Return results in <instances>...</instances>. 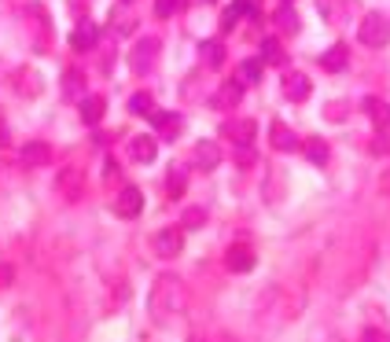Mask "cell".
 Wrapping results in <instances>:
<instances>
[{
    "mask_svg": "<svg viewBox=\"0 0 390 342\" xmlns=\"http://www.w3.org/2000/svg\"><path fill=\"white\" fill-rule=\"evenodd\" d=\"M147 309H151V320H173L181 309H184V284L177 276H159L155 287H151V298H147Z\"/></svg>",
    "mask_w": 390,
    "mask_h": 342,
    "instance_id": "1",
    "label": "cell"
},
{
    "mask_svg": "<svg viewBox=\"0 0 390 342\" xmlns=\"http://www.w3.org/2000/svg\"><path fill=\"white\" fill-rule=\"evenodd\" d=\"M357 37H361L364 48H383L390 41V18L379 15V11H368L361 18V26H357Z\"/></svg>",
    "mask_w": 390,
    "mask_h": 342,
    "instance_id": "2",
    "label": "cell"
},
{
    "mask_svg": "<svg viewBox=\"0 0 390 342\" xmlns=\"http://www.w3.org/2000/svg\"><path fill=\"white\" fill-rule=\"evenodd\" d=\"M56 188L67 203H78L85 196V169L81 166H63L56 173Z\"/></svg>",
    "mask_w": 390,
    "mask_h": 342,
    "instance_id": "3",
    "label": "cell"
},
{
    "mask_svg": "<svg viewBox=\"0 0 390 342\" xmlns=\"http://www.w3.org/2000/svg\"><path fill=\"white\" fill-rule=\"evenodd\" d=\"M155 59H159V37H140L129 52V67H133V74H147L155 67Z\"/></svg>",
    "mask_w": 390,
    "mask_h": 342,
    "instance_id": "4",
    "label": "cell"
},
{
    "mask_svg": "<svg viewBox=\"0 0 390 342\" xmlns=\"http://www.w3.org/2000/svg\"><path fill=\"white\" fill-rule=\"evenodd\" d=\"M151 247H155L159 258H177V254L184 250V228L169 225L162 232H155V240H151Z\"/></svg>",
    "mask_w": 390,
    "mask_h": 342,
    "instance_id": "5",
    "label": "cell"
},
{
    "mask_svg": "<svg viewBox=\"0 0 390 342\" xmlns=\"http://www.w3.org/2000/svg\"><path fill=\"white\" fill-rule=\"evenodd\" d=\"M140 210H144V191L140 188L129 184V188H122L115 196V213H118V218H137Z\"/></svg>",
    "mask_w": 390,
    "mask_h": 342,
    "instance_id": "6",
    "label": "cell"
},
{
    "mask_svg": "<svg viewBox=\"0 0 390 342\" xmlns=\"http://www.w3.org/2000/svg\"><path fill=\"white\" fill-rule=\"evenodd\" d=\"M254 133H258V125H254L251 118H228V122L221 125V137H232L240 147H251Z\"/></svg>",
    "mask_w": 390,
    "mask_h": 342,
    "instance_id": "7",
    "label": "cell"
},
{
    "mask_svg": "<svg viewBox=\"0 0 390 342\" xmlns=\"http://www.w3.org/2000/svg\"><path fill=\"white\" fill-rule=\"evenodd\" d=\"M151 118H155V133L162 140H177L181 129H184V118L177 111H159V114H151Z\"/></svg>",
    "mask_w": 390,
    "mask_h": 342,
    "instance_id": "8",
    "label": "cell"
},
{
    "mask_svg": "<svg viewBox=\"0 0 390 342\" xmlns=\"http://www.w3.org/2000/svg\"><path fill=\"white\" fill-rule=\"evenodd\" d=\"M19 159H23V166H33V169L52 166V147H48L45 140H30L23 151H19Z\"/></svg>",
    "mask_w": 390,
    "mask_h": 342,
    "instance_id": "9",
    "label": "cell"
},
{
    "mask_svg": "<svg viewBox=\"0 0 390 342\" xmlns=\"http://www.w3.org/2000/svg\"><path fill=\"white\" fill-rule=\"evenodd\" d=\"M225 265H228V272H251V269H254V250H251L247 243H236V247H228V254H225Z\"/></svg>",
    "mask_w": 390,
    "mask_h": 342,
    "instance_id": "10",
    "label": "cell"
},
{
    "mask_svg": "<svg viewBox=\"0 0 390 342\" xmlns=\"http://www.w3.org/2000/svg\"><path fill=\"white\" fill-rule=\"evenodd\" d=\"M191 162L199 166V169H206V173H210V169L221 162V147L214 144V140H199V144H195V151H191Z\"/></svg>",
    "mask_w": 390,
    "mask_h": 342,
    "instance_id": "11",
    "label": "cell"
},
{
    "mask_svg": "<svg viewBox=\"0 0 390 342\" xmlns=\"http://www.w3.org/2000/svg\"><path fill=\"white\" fill-rule=\"evenodd\" d=\"M96 41H100V30L89 23V18H81V23L74 26V33H70V48L89 52V48H96Z\"/></svg>",
    "mask_w": 390,
    "mask_h": 342,
    "instance_id": "12",
    "label": "cell"
},
{
    "mask_svg": "<svg viewBox=\"0 0 390 342\" xmlns=\"http://www.w3.org/2000/svg\"><path fill=\"white\" fill-rule=\"evenodd\" d=\"M313 92V85H310V78L306 74H298V70H291V74H284V96L288 100H295V103H302Z\"/></svg>",
    "mask_w": 390,
    "mask_h": 342,
    "instance_id": "13",
    "label": "cell"
},
{
    "mask_svg": "<svg viewBox=\"0 0 390 342\" xmlns=\"http://www.w3.org/2000/svg\"><path fill=\"white\" fill-rule=\"evenodd\" d=\"M240 100H243V85H240V81H225L221 89L210 96V103L218 107V111H228V107H236Z\"/></svg>",
    "mask_w": 390,
    "mask_h": 342,
    "instance_id": "14",
    "label": "cell"
},
{
    "mask_svg": "<svg viewBox=\"0 0 390 342\" xmlns=\"http://www.w3.org/2000/svg\"><path fill=\"white\" fill-rule=\"evenodd\" d=\"M269 137H273V147H276V151H298V147H302V140H298V137L288 129L284 122H273Z\"/></svg>",
    "mask_w": 390,
    "mask_h": 342,
    "instance_id": "15",
    "label": "cell"
},
{
    "mask_svg": "<svg viewBox=\"0 0 390 342\" xmlns=\"http://www.w3.org/2000/svg\"><path fill=\"white\" fill-rule=\"evenodd\" d=\"M155 151H159L155 137H133L129 140V155H133L137 162H155Z\"/></svg>",
    "mask_w": 390,
    "mask_h": 342,
    "instance_id": "16",
    "label": "cell"
},
{
    "mask_svg": "<svg viewBox=\"0 0 390 342\" xmlns=\"http://www.w3.org/2000/svg\"><path fill=\"white\" fill-rule=\"evenodd\" d=\"M103 111H107V100L103 96H85L81 100V122L85 125H96L103 118Z\"/></svg>",
    "mask_w": 390,
    "mask_h": 342,
    "instance_id": "17",
    "label": "cell"
},
{
    "mask_svg": "<svg viewBox=\"0 0 390 342\" xmlns=\"http://www.w3.org/2000/svg\"><path fill=\"white\" fill-rule=\"evenodd\" d=\"M262 70H265L262 59H243L240 70H236V81H240V85H258V81H262Z\"/></svg>",
    "mask_w": 390,
    "mask_h": 342,
    "instance_id": "18",
    "label": "cell"
},
{
    "mask_svg": "<svg viewBox=\"0 0 390 342\" xmlns=\"http://www.w3.org/2000/svg\"><path fill=\"white\" fill-rule=\"evenodd\" d=\"M346 63H350V52H346V45H332L328 52L320 55V67H324V70H346Z\"/></svg>",
    "mask_w": 390,
    "mask_h": 342,
    "instance_id": "19",
    "label": "cell"
},
{
    "mask_svg": "<svg viewBox=\"0 0 390 342\" xmlns=\"http://www.w3.org/2000/svg\"><path fill=\"white\" fill-rule=\"evenodd\" d=\"M63 96L67 100H85V74L81 70H67V78H63Z\"/></svg>",
    "mask_w": 390,
    "mask_h": 342,
    "instance_id": "20",
    "label": "cell"
},
{
    "mask_svg": "<svg viewBox=\"0 0 390 342\" xmlns=\"http://www.w3.org/2000/svg\"><path fill=\"white\" fill-rule=\"evenodd\" d=\"M199 55H203L206 67H221V63H225V45H221V41H203Z\"/></svg>",
    "mask_w": 390,
    "mask_h": 342,
    "instance_id": "21",
    "label": "cell"
},
{
    "mask_svg": "<svg viewBox=\"0 0 390 342\" xmlns=\"http://www.w3.org/2000/svg\"><path fill=\"white\" fill-rule=\"evenodd\" d=\"M302 151H306V159H310L313 166H324V162H328V144H324L320 137H310L306 144H302Z\"/></svg>",
    "mask_w": 390,
    "mask_h": 342,
    "instance_id": "22",
    "label": "cell"
},
{
    "mask_svg": "<svg viewBox=\"0 0 390 342\" xmlns=\"http://www.w3.org/2000/svg\"><path fill=\"white\" fill-rule=\"evenodd\" d=\"M262 63H273V67H284V59H288V52L280 48V41H262V55H258Z\"/></svg>",
    "mask_w": 390,
    "mask_h": 342,
    "instance_id": "23",
    "label": "cell"
},
{
    "mask_svg": "<svg viewBox=\"0 0 390 342\" xmlns=\"http://www.w3.org/2000/svg\"><path fill=\"white\" fill-rule=\"evenodd\" d=\"M184 184H188V173H184V166H173V169H169V177H166V188H169V196H173V199H181V196H184Z\"/></svg>",
    "mask_w": 390,
    "mask_h": 342,
    "instance_id": "24",
    "label": "cell"
},
{
    "mask_svg": "<svg viewBox=\"0 0 390 342\" xmlns=\"http://www.w3.org/2000/svg\"><path fill=\"white\" fill-rule=\"evenodd\" d=\"M361 107H364V114L372 118L376 125H383V122L390 118V111H386V103H383V100H376V96H368V100L361 103Z\"/></svg>",
    "mask_w": 390,
    "mask_h": 342,
    "instance_id": "25",
    "label": "cell"
},
{
    "mask_svg": "<svg viewBox=\"0 0 390 342\" xmlns=\"http://www.w3.org/2000/svg\"><path fill=\"white\" fill-rule=\"evenodd\" d=\"M129 111L133 114H155V100H151V92H133V100H129Z\"/></svg>",
    "mask_w": 390,
    "mask_h": 342,
    "instance_id": "26",
    "label": "cell"
},
{
    "mask_svg": "<svg viewBox=\"0 0 390 342\" xmlns=\"http://www.w3.org/2000/svg\"><path fill=\"white\" fill-rule=\"evenodd\" d=\"M276 26L284 30V33H295V30H298V15L291 11V4H284V8L276 11Z\"/></svg>",
    "mask_w": 390,
    "mask_h": 342,
    "instance_id": "27",
    "label": "cell"
},
{
    "mask_svg": "<svg viewBox=\"0 0 390 342\" xmlns=\"http://www.w3.org/2000/svg\"><path fill=\"white\" fill-rule=\"evenodd\" d=\"M181 225H184V228H203V225H206V210H203V206H188L184 218H181Z\"/></svg>",
    "mask_w": 390,
    "mask_h": 342,
    "instance_id": "28",
    "label": "cell"
},
{
    "mask_svg": "<svg viewBox=\"0 0 390 342\" xmlns=\"http://www.w3.org/2000/svg\"><path fill=\"white\" fill-rule=\"evenodd\" d=\"M177 8H181V0H155V15L159 18H169Z\"/></svg>",
    "mask_w": 390,
    "mask_h": 342,
    "instance_id": "29",
    "label": "cell"
},
{
    "mask_svg": "<svg viewBox=\"0 0 390 342\" xmlns=\"http://www.w3.org/2000/svg\"><path fill=\"white\" fill-rule=\"evenodd\" d=\"M232 8L240 11V15H254V11H258V0H236Z\"/></svg>",
    "mask_w": 390,
    "mask_h": 342,
    "instance_id": "30",
    "label": "cell"
},
{
    "mask_svg": "<svg viewBox=\"0 0 390 342\" xmlns=\"http://www.w3.org/2000/svg\"><path fill=\"white\" fill-rule=\"evenodd\" d=\"M324 118H346V103H328V111H324Z\"/></svg>",
    "mask_w": 390,
    "mask_h": 342,
    "instance_id": "31",
    "label": "cell"
},
{
    "mask_svg": "<svg viewBox=\"0 0 390 342\" xmlns=\"http://www.w3.org/2000/svg\"><path fill=\"white\" fill-rule=\"evenodd\" d=\"M236 18H240V11H236V8H225V15H221V30H232V26H236Z\"/></svg>",
    "mask_w": 390,
    "mask_h": 342,
    "instance_id": "32",
    "label": "cell"
},
{
    "mask_svg": "<svg viewBox=\"0 0 390 342\" xmlns=\"http://www.w3.org/2000/svg\"><path fill=\"white\" fill-rule=\"evenodd\" d=\"M8 284H11V269H8V265H0V291H4Z\"/></svg>",
    "mask_w": 390,
    "mask_h": 342,
    "instance_id": "33",
    "label": "cell"
},
{
    "mask_svg": "<svg viewBox=\"0 0 390 342\" xmlns=\"http://www.w3.org/2000/svg\"><path fill=\"white\" fill-rule=\"evenodd\" d=\"M361 342H383V335H379V331H364Z\"/></svg>",
    "mask_w": 390,
    "mask_h": 342,
    "instance_id": "34",
    "label": "cell"
},
{
    "mask_svg": "<svg viewBox=\"0 0 390 342\" xmlns=\"http://www.w3.org/2000/svg\"><path fill=\"white\" fill-rule=\"evenodd\" d=\"M8 144V125H4V114H0V147Z\"/></svg>",
    "mask_w": 390,
    "mask_h": 342,
    "instance_id": "35",
    "label": "cell"
},
{
    "mask_svg": "<svg viewBox=\"0 0 390 342\" xmlns=\"http://www.w3.org/2000/svg\"><path fill=\"white\" fill-rule=\"evenodd\" d=\"M288 4H291V0H288Z\"/></svg>",
    "mask_w": 390,
    "mask_h": 342,
    "instance_id": "36",
    "label": "cell"
}]
</instances>
